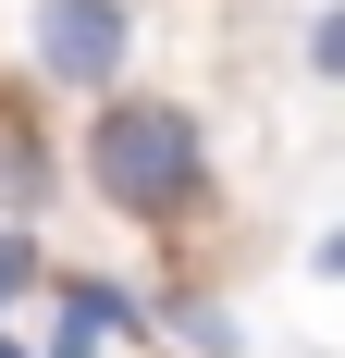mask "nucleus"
<instances>
[{
  "instance_id": "0eeeda50",
  "label": "nucleus",
  "mask_w": 345,
  "mask_h": 358,
  "mask_svg": "<svg viewBox=\"0 0 345 358\" xmlns=\"http://www.w3.org/2000/svg\"><path fill=\"white\" fill-rule=\"evenodd\" d=\"M309 272H321V285H345V222H333V235L309 248Z\"/></svg>"
},
{
  "instance_id": "20e7f679",
  "label": "nucleus",
  "mask_w": 345,
  "mask_h": 358,
  "mask_svg": "<svg viewBox=\"0 0 345 358\" xmlns=\"http://www.w3.org/2000/svg\"><path fill=\"white\" fill-rule=\"evenodd\" d=\"M25 296H50V235H25V222H0V322H13Z\"/></svg>"
},
{
  "instance_id": "f03ea898",
  "label": "nucleus",
  "mask_w": 345,
  "mask_h": 358,
  "mask_svg": "<svg viewBox=\"0 0 345 358\" xmlns=\"http://www.w3.org/2000/svg\"><path fill=\"white\" fill-rule=\"evenodd\" d=\"M136 74V0H37V87L111 99Z\"/></svg>"
},
{
  "instance_id": "423d86ee",
  "label": "nucleus",
  "mask_w": 345,
  "mask_h": 358,
  "mask_svg": "<svg viewBox=\"0 0 345 358\" xmlns=\"http://www.w3.org/2000/svg\"><path fill=\"white\" fill-rule=\"evenodd\" d=\"M309 74H321V87H345V0H321V13H309Z\"/></svg>"
},
{
  "instance_id": "7ed1b4c3",
  "label": "nucleus",
  "mask_w": 345,
  "mask_h": 358,
  "mask_svg": "<svg viewBox=\"0 0 345 358\" xmlns=\"http://www.w3.org/2000/svg\"><path fill=\"white\" fill-rule=\"evenodd\" d=\"M37 198H50V148L0 111V210H37Z\"/></svg>"
},
{
  "instance_id": "f257e3e1",
  "label": "nucleus",
  "mask_w": 345,
  "mask_h": 358,
  "mask_svg": "<svg viewBox=\"0 0 345 358\" xmlns=\"http://www.w3.org/2000/svg\"><path fill=\"white\" fill-rule=\"evenodd\" d=\"M87 185H99V210H124L136 235H198L222 210V173H210V136L185 99H136V87H111L99 124H87Z\"/></svg>"
},
{
  "instance_id": "6e6552de",
  "label": "nucleus",
  "mask_w": 345,
  "mask_h": 358,
  "mask_svg": "<svg viewBox=\"0 0 345 358\" xmlns=\"http://www.w3.org/2000/svg\"><path fill=\"white\" fill-rule=\"evenodd\" d=\"M0 358H37V346H25V334H13V322H0Z\"/></svg>"
},
{
  "instance_id": "39448f33",
  "label": "nucleus",
  "mask_w": 345,
  "mask_h": 358,
  "mask_svg": "<svg viewBox=\"0 0 345 358\" xmlns=\"http://www.w3.org/2000/svg\"><path fill=\"white\" fill-rule=\"evenodd\" d=\"M161 322H172V334H185V346H198V358H235V322H222V309H210V296H198V285L172 296Z\"/></svg>"
}]
</instances>
